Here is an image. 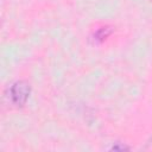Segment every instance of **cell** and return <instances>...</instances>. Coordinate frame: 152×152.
<instances>
[{"instance_id": "cell-1", "label": "cell", "mask_w": 152, "mask_h": 152, "mask_svg": "<svg viewBox=\"0 0 152 152\" xmlns=\"http://www.w3.org/2000/svg\"><path fill=\"white\" fill-rule=\"evenodd\" d=\"M30 95V87L24 81H18L8 88V101H11L14 106H23L27 101Z\"/></svg>"}]
</instances>
